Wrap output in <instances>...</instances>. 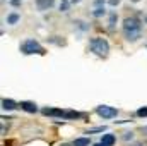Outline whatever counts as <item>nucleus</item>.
<instances>
[{"label": "nucleus", "instance_id": "39448f33", "mask_svg": "<svg viewBox=\"0 0 147 146\" xmlns=\"http://www.w3.org/2000/svg\"><path fill=\"white\" fill-rule=\"evenodd\" d=\"M55 0H36V7L38 10H48L50 7H53Z\"/></svg>", "mask_w": 147, "mask_h": 146}, {"label": "nucleus", "instance_id": "f257e3e1", "mask_svg": "<svg viewBox=\"0 0 147 146\" xmlns=\"http://www.w3.org/2000/svg\"><path fill=\"white\" fill-rule=\"evenodd\" d=\"M142 33V24L137 17H127L123 21V35L128 41H137Z\"/></svg>", "mask_w": 147, "mask_h": 146}, {"label": "nucleus", "instance_id": "412c9836", "mask_svg": "<svg viewBox=\"0 0 147 146\" xmlns=\"http://www.w3.org/2000/svg\"><path fill=\"white\" fill-rule=\"evenodd\" d=\"M123 138H125V139H132V132H125Z\"/></svg>", "mask_w": 147, "mask_h": 146}, {"label": "nucleus", "instance_id": "dca6fc26", "mask_svg": "<svg viewBox=\"0 0 147 146\" xmlns=\"http://www.w3.org/2000/svg\"><path fill=\"white\" fill-rule=\"evenodd\" d=\"M115 21H116V14L113 12V14L110 16V28H113V26H115Z\"/></svg>", "mask_w": 147, "mask_h": 146}, {"label": "nucleus", "instance_id": "9d476101", "mask_svg": "<svg viewBox=\"0 0 147 146\" xmlns=\"http://www.w3.org/2000/svg\"><path fill=\"white\" fill-rule=\"evenodd\" d=\"M89 143H91V139H89V138H77L72 145L74 146H89Z\"/></svg>", "mask_w": 147, "mask_h": 146}, {"label": "nucleus", "instance_id": "423d86ee", "mask_svg": "<svg viewBox=\"0 0 147 146\" xmlns=\"http://www.w3.org/2000/svg\"><path fill=\"white\" fill-rule=\"evenodd\" d=\"M22 110H26V112H29V113H34L38 112V107L36 103H33V102H21V105H19Z\"/></svg>", "mask_w": 147, "mask_h": 146}, {"label": "nucleus", "instance_id": "4468645a", "mask_svg": "<svg viewBox=\"0 0 147 146\" xmlns=\"http://www.w3.org/2000/svg\"><path fill=\"white\" fill-rule=\"evenodd\" d=\"M92 14H94L96 17H101V16H105V9H103V7H98V9H96Z\"/></svg>", "mask_w": 147, "mask_h": 146}, {"label": "nucleus", "instance_id": "6e6552de", "mask_svg": "<svg viewBox=\"0 0 147 146\" xmlns=\"http://www.w3.org/2000/svg\"><path fill=\"white\" fill-rule=\"evenodd\" d=\"M45 115H55V117H63L65 110H58V108H45L43 110Z\"/></svg>", "mask_w": 147, "mask_h": 146}, {"label": "nucleus", "instance_id": "f8f14e48", "mask_svg": "<svg viewBox=\"0 0 147 146\" xmlns=\"http://www.w3.org/2000/svg\"><path fill=\"white\" fill-rule=\"evenodd\" d=\"M19 19H21V16H19V14H16V12H12V14H9V16H7V24H16Z\"/></svg>", "mask_w": 147, "mask_h": 146}, {"label": "nucleus", "instance_id": "aec40b11", "mask_svg": "<svg viewBox=\"0 0 147 146\" xmlns=\"http://www.w3.org/2000/svg\"><path fill=\"white\" fill-rule=\"evenodd\" d=\"M94 3H96V5H98V7H99V5H105V0H96V2H94Z\"/></svg>", "mask_w": 147, "mask_h": 146}, {"label": "nucleus", "instance_id": "f03ea898", "mask_svg": "<svg viewBox=\"0 0 147 146\" xmlns=\"http://www.w3.org/2000/svg\"><path fill=\"white\" fill-rule=\"evenodd\" d=\"M89 46H91V52H94L96 55H99V57H108L110 45H108V41H106L105 38H91Z\"/></svg>", "mask_w": 147, "mask_h": 146}, {"label": "nucleus", "instance_id": "0eeeda50", "mask_svg": "<svg viewBox=\"0 0 147 146\" xmlns=\"http://www.w3.org/2000/svg\"><path fill=\"white\" fill-rule=\"evenodd\" d=\"M101 143H103L105 146H113L115 143H116V138H115V134H103Z\"/></svg>", "mask_w": 147, "mask_h": 146}, {"label": "nucleus", "instance_id": "9b49d317", "mask_svg": "<svg viewBox=\"0 0 147 146\" xmlns=\"http://www.w3.org/2000/svg\"><path fill=\"white\" fill-rule=\"evenodd\" d=\"M2 107H3V110H14L16 108V103H14L12 100L3 98V100H2Z\"/></svg>", "mask_w": 147, "mask_h": 146}, {"label": "nucleus", "instance_id": "5701e85b", "mask_svg": "<svg viewBox=\"0 0 147 146\" xmlns=\"http://www.w3.org/2000/svg\"><path fill=\"white\" fill-rule=\"evenodd\" d=\"M144 132H146V134H147V127H144Z\"/></svg>", "mask_w": 147, "mask_h": 146}, {"label": "nucleus", "instance_id": "4be33fe9", "mask_svg": "<svg viewBox=\"0 0 147 146\" xmlns=\"http://www.w3.org/2000/svg\"><path fill=\"white\" fill-rule=\"evenodd\" d=\"M94 146H105V145L103 143H98V145H94Z\"/></svg>", "mask_w": 147, "mask_h": 146}, {"label": "nucleus", "instance_id": "20e7f679", "mask_svg": "<svg viewBox=\"0 0 147 146\" xmlns=\"http://www.w3.org/2000/svg\"><path fill=\"white\" fill-rule=\"evenodd\" d=\"M96 113L99 117H103V119H113V117L118 115V110L113 108V107H108V105H99L96 108Z\"/></svg>", "mask_w": 147, "mask_h": 146}, {"label": "nucleus", "instance_id": "ddd939ff", "mask_svg": "<svg viewBox=\"0 0 147 146\" xmlns=\"http://www.w3.org/2000/svg\"><path fill=\"white\" fill-rule=\"evenodd\" d=\"M69 5H70L69 0H62V2H60V10H62V12H67V10H69Z\"/></svg>", "mask_w": 147, "mask_h": 146}, {"label": "nucleus", "instance_id": "b1692460", "mask_svg": "<svg viewBox=\"0 0 147 146\" xmlns=\"http://www.w3.org/2000/svg\"><path fill=\"white\" fill-rule=\"evenodd\" d=\"M137 146H139V145H137Z\"/></svg>", "mask_w": 147, "mask_h": 146}, {"label": "nucleus", "instance_id": "7ed1b4c3", "mask_svg": "<svg viewBox=\"0 0 147 146\" xmlns=\"http://www.w3.org/2000/svg\"><path fill=\"white\" fill-rule=\"evenodd\" d=\"M21 52L26 53V55H31V53H39V55H43V53H45V48L38 43L36 40H26V41L21 45Z\"/></svg>", "mask_w": 147, "mask_h": 146}, {"label": "nucleus", "instance_id": "f3484780", "mask_svg": "<svg viewBox=\"0 0 147 146\" xmlns=\"http://www.w3.org/2000/svg\"><path fill=\"white\" fill-rule=\"evenodd\" d=\"M101 131H105V127H94V129L89 131V134H91V132H101Z\"/></svg>", "mask_w": 147, "mask_h": 146}, {"label": "nucleus", "instance_id": "1a4fd4ad", "mask_svg": "<svg viewBox=\"0 0 147 146\" xmlns=\"http://www.w3.org/2000/svg\"><path fill=\"white\" fill-rule=\"evenodd\" d=\"M80 117H84V113H79L75 110H65L63 113V119H80Z\"/></svg>", "mask_w": 147, "mask_h": 146}, {"label": "nucleus", "instance_id": "a211bd4d", "mask_svg": "<svg viewBox=\"0 0 147 146\" xmlns=\"http://www.w3.org/2000/svg\"><path fill=\"white\" fill-rule=\"evenodd\" d=\"M108 3H110V5H118L120 0H108Z\"/></svg>", "mask_w": 147, "mask_h": 146}, {"label": "nucleus", "instance_id": "6ab92c4d", "mask_svg": "<svg viewBox=\"0 0 147 146\" xmlns=\"http://www.w3.org/2000/svg\"><path fill=\"white\" fill-rule=\"evenodd\" d=\"M12 5H21V0H10Z\"/></svg>", "mask_w": 147, "mask_h": 146}, {"label": "nucleus", "instance_id": "2eb2a0df", "mask_svg": "<svg viewBox=\"0 0 147 146\" xmlns=\"http://www.w3.org/2000/svg\"><path fill=\"white\" fill-rule=\"evenodd\" d=\"M137 115H139V117H147V107L139 108V110H137Z\"/></svg>", "mask_w": 147, "mask_h": 146}]
</instances>
